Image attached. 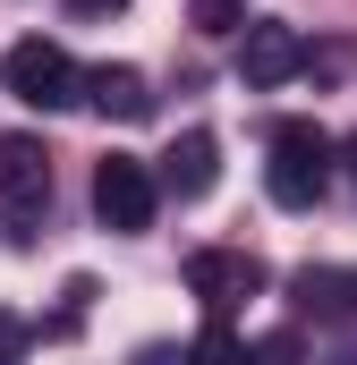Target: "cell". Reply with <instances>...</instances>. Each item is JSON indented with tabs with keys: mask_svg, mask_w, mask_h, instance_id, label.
I'll use <instances>...</instances> for the list:
<instances>
[{
	"mask_svg": "<svg viewBox=\"0 0 357 365\" xmlns=\"http://www.w3.org/2000/svg\"><path fill=\"white\" fill-rule=\"evenodd\" d=\"M136 365H196V357H187V349H171V340H145V349H136Z\"/></svg>",
	"mask_w": 357,
	"mask_h": 365,
	"instance_id": "obj_14",
	"label": "cell"
},
{
	"mask_svg": "<svg viewBox=\"0 0 357 365\" xmlns=\"http://www.w3.org/2000/svg\"><path fill=\"white\" fill-rule=\"evenodd\" d=\"M204 34H247V0H187Z\"/></svg>",
	"mask_w": 357,
	"mask_h": 365,
	"instance_id": "obj_11",
	"label": "cell"
},
{
	"mask_svg": "<svg viewBox=\"0 0 357 365\" xmlns=\"http://www.w3.org/2000/svg\"><path fill=\"white\" fill-rule=\"evenodd\" d=\"M341 365H357V357H341Z\"/></svg>",
	"mask_w": 357,
	"mask_h": 365,
	"instance_id": "obj_17",
	"label": "cell"
},
{
	"mask_svg": "<svg viewBox=\"0 0 357 365\" xmlns=\"http://www.w3.org/2000/svg\"><path fill=\"white\" fill-rule=\"evenodd\" d=\"M77 17H111V9H128V0H69Z\"/></svg>",
	"mask_w": 357,
	"mask_h": 365,
	"instance_id": "obj_15",
	"label": "cell"
},
{
	"mask_svg": "<svg viewBox=\"0 0 357 365\" xmlns=\"http://www.w3.org/2000/svg\"><path fill=\"white\" fill-rule=\"evenodd\" d=\"M162 195H178V204H196V195H213V179H221V145H213V128H187V136H171V153H162Z\"/></svg>",
	"mask_w": 357,
	"mask_h": 365,
	"instance_id": "obj_7",
	"label": "cell"
},
{
	"mask_svg": "<svg viewBox=\"0 0 357 365\" xmlns=\"http://www.w3.org/2000/svg\"><path fill=\"white\" fill-rule=\"evenodd\" d=\"M0 93L26 102V110H69V102H86V68H77L60 43L26 34V43L0 51Z\"/></svg>",
	"mask_w": 357,
	"mask_h": 365,
	"instance_id": "obj_2",
	"label": "cell"
},
{
	"mask_svg": "<svg viewBox=\"0 0 357 365\" xmlns=\"http://www.w3.org/2000/svg\"><path fill=\"white\" fill-rule=\"evenodd\" d=\"M94 212H102V230H119V238L154 230V212H162L154 162H136V153H102V162H94Z\"/></svg>",
	"mask_w": 357,
	"mask_h": 365,
	"instance_id": "obj_3",
	"label": "cell"
},
{
	"mask_svg": "<svg viewBox=\"0 0 357 365\" xmlns=\"http://www.w3.org/2000/svg\"><path fill=\"white\" fill-rule=\"evenodd\" d=\"M332 162H341V136L315 128V119H281L272 128V162H264V195L281 212H315L332 195Z\"/></svg>",
	"mask_w": 357,
	"mask_h": 365,
	"instance_id": "obj_1",
	"label": "cell"
},
{
	"mask_svg": "<svg viewBox=\"0 0 357 365\" xmlns=\"http://www.w3.org/2000/svg\"><path fill=\"white\" fill-rule=\"evenodd\" d=\"M0 204L9 212H43L51 204V153H43V136H0Z\"/></svg>",
	"mask_w": 357,
	"mask_h": 365,
	"instance_id": "obj_6",
	"label": "cell"
},
{
	"mask_svg": "<svg viewBox=\"0 0 357 365\" xmlns=\"http://www.w3.org/2000/svg\"><path fill=\"white\" fill-rule=\"evenodd\" d=\"M289 306L315 314V323H357V272H341V264H298L289 272Z\"/></svg>",
	"mask_w": 357,
	"mask_h": 365,
	"instance_id": "obj_8",
	"label": "cell"
},
{
	"mask_svg": "<svg viewBox=\"0 0 357 365\" xmlns=\"http://www.w3.org/2000/svg\"><path fill=\"white\" fill-rule=\"evenodd\" d=\"M341 162H349V179H357V136H341Z\"/></svg>",
	"mask_w": 357,
	"mask_h": 365,
	"instance_id": "obj_16",
	"label": "cell"
},
{
	"mask_svg": "<svg viewBox=\"0 0 357 365\" xmlns=\"http://www.w3.org/2000/svg\"><path fill=\"white\" fill-rule=\"evenodd\" d=\"M26 340H34V323H17V314L0 306V365H17V357H26Z\"/></svg>",
	"mask_w": 357,
	"mask_h": 365,
	"instance_id": "obj_13",
	"label": "cell"
},
{
	"mask_svg": "<svg viewBox=\"0 0 357 365\" xmlns=\"http://www.w3.org/2000/svg\"><path fill=\"white\" fill-rule=\"evenodd\" d=\"M86 102L102 110V119H119V128L154 119V86H145V68H128V60H102V68H86Z\"/></svg>",
	"mask_w": 357,
	"mask_h": 365,
	"instance_id": "obj_9",
	"label": "cell"
},
{
	"mask_svg": "<svg viewBox=\"0 0 357 365\" xmlns=\"http://www.w3.org/2000/svg\"><path fill=\"white\" fill-rule=\"evenodd\" d=\"M247 365H306V340H298V331H264V340L247 349Z\"/></svg>",
	"mask_w": 357,
	"mask_h": 365,
	"instance_id": "obj_12",
	"label": "cell"
},
{
	"mask_svg": "<svg viewBox=\"0 0 357 365\" xmlns=\"http://www.w3.org/2000/svg\"><path fill=\"white\" fill-rule=\"evenodd\" d=\"M187 357H196V365H247V340H238V331L213 314V323H204V340H196Z\"/></svg>",
	"mask_w": 357,
	"mask_h": 365,
	"instance_id": "obj_10",
	"label": "cell"
},
{
	"mask_svg": "<svg viewBox=\"0 0 357 365\" xmlns=\"http://www.w3.org/2000/svg\"><path fill=\"white\" fill-rule=\"evenodd\" d=\"M306 60H315V51H306L298 26H281V17H247V34H238V77H247L256 93H264V86H289Z\"/></svg>",
	"mask_w": 357,
	"mask_h": 365,
	"instance_id": "obj_4",
	"label": "cell"
},
{
	"mask_svg": "<svg viewBox=\"0 0 357 365\" xmlns=\"http://www.w3.org/2000/svg\"><path fill=\"white\" fill-rule=\"evenodd\" d=\"M187 289L204 297V314H230L238 297L264 289V264H256L247 247H196V255H187Z\"/></svg>",
	"mask_w": 357,
	"mask_h": 365,
	"instance_id": "obj_5",
	"label": "cell"
}]
</instances>
